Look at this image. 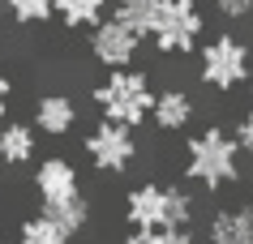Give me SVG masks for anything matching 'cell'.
<instances>
[{
	"label": "cell",
	"instance_id": "cell-18",
	"mask_svg": "<svg viewBox=\"0 0 253 244\" xmlns=\"http://www.w3.org/2000/svg\"><path fill=\"white\" fill-rule=\"evenodd\" d=\"M214 13L223 22H245L253 17V0H214Z\"/></svg>",
	"mask_w": 253,
	"mask_h": 244
},
{
	"label": "cell",
	"instance_id": "cell-10",
	"mask_svg": "<svg viewBox=\"0 0 253 244\" xmlns=\"http://www.w3.org/2000/svg\"><path fill=\"white\" fill-rule=\"evenodd\" d=\"M206 244H253V202L214 210L206 223Z\"/></svg>",
	"mask_w": 253,
	"mask_h": 244
},
{
	"label": "cell",
	"instance_id": "cell-2",
	"mask_svg": "<svg viewBox=\"0 0 253 244\" xmlns=\"http://www.w3.org/2000/svg\"><path fill=\"white\" fill-rule=\"evenodd\" d=\"M198 202L180 184L142 180L125 193V223L129 227H193Z\"/></svg>",
	"mask_w": 253,
	"mask_h": 244
},
{
	"label": "cell",
	"instance_id": "cell-15",
	"mask_svg": "<svg viewBox=\"0 0 253 244\" xmlns=\"http://www.w3.org/2000/svg\"><path fill=\"white\" fill-rule=\"evenodd\" d=\"M159 9H163V0H112V17L125 22L129 30H137L142 39H150V26H155Z\"/></svg>",
	"mask_w": 253,
	"mask_h": 244
},
{
	"label": "cell",
	"instance_id": "cell-21",
	"mask_svg": "<svg viewBox=\"0 0 253 244\" xmlns=\"http://www.w3.org/2000/svg\"><path fill=\"white\" fill-rule=\"evenodd\" d=\"M245 86H249V95H253V69H249V81H245Z\"/></svg>",
	"mask_w": 253,
	"mask_h": 244
},
{
	"label": "cell",
	"instance_id": "cell-20",
	"mask_svg": "<svg viewBox=\"0 0 253 244\" xmlns=\"http://www.w3.org/2000/svg\"><path fill=\"white\" fill-rule=\"evenodd\" d=\"M9 99H13V81H9V73H0V120L9 111Z\"/></svg>",
	"mask_w": 253,
	"mask_h": 244
},
{
	"label": "cell",
	"instance_id": "cell-11",
	"mask_svg": "<svg viewBox=\"0 0 253 244\" xmlns=\"http://www.w3.org/2000/svg\"><path fill=\"white\" fill-rule=\"evenodd\" d=\"M193 111H198V103H193L189 90H180V86H163L159 95H155L150 120H155L159 133H185L189 124H193Z\"/></svg>",
	"mask_w": 253,
	"mask_h": 244
},
{
	"label": "cell",
	"instance_id": "cell-19",
	"mask_svg": "<svg viewBox=\"0 0 253 244\" xmlns=\"http://www.w3.org/2000/svg\"><path fill=\"white\" fill-rule=\"evenodd\" d=\"M232 133H236L240 150H245V154H249V159H253V107H249V111H245V116H240V120H236V129H232Z\"/></svg>",
	"mask_w": 253,
	"mask_h": 244
},
{
	"label": "cell",
	"instance_id": "cell-17",
	"mask_svg": "<svg viewBox=\"0 0 253 244\" xmlns=\"http://www.w3.org/2000/svg\"><path fill=\"white\" fill-rule=\"evenodd\" d=\"M4 9L17 26H43L56 17V0H4Z\"/></svg>",
	"mask_w": 253,
	"mask_h": 244
},
{
	"label": "cell",
	"instance_id": "cell-9",
	"mask_svg": "<svg viewBox=\"0 0 253 244\" xmlns=\"http://www.w3.org/2000/svg\"><path fill=\"white\" fill-rule=\"evenodd\" d=\"M78 103L69 95H60V90H47V95L35 99V129H39L43 137H69L73 129H78Z\"/></svg>",
	"mask_w": 253,
	"mask_h": 244
},
{
	"label": "cell",
	"instance_id": "cell-12",
	"mask_svg": "<svg viewBox=\"0 0 253 244\" xmlns=\"http://www.w3.org/2000/svg\"><path fill=\"white\" fill-rule=\"evenodd\" d=\"M39 154V129L26 120H4L0 129V159L4 167H30Z\"/></svg>",
	"mask_w": 253,
	"mask_h": 244
},
{
	"label": "cell",
	"instance_id": "cell-23",
	"mask_svg": "<svg viewBox=\"0 0 253 244\" xmlns=\"http://www.w3.org/2000/svg\"><path fill=\"white\" fill-rule=\"evenodd\" d=\"M0 167H4V159H0Z\"/></svg>",
	"mask_w": 253,
	"mask_h": 244
},
{
	"label": "cell",
	"instance_id": "cell-3",
	"mask_svg": "<svg viewBox=\"0 0 253 244\" xmlns=\"http://www.w3.org/2000/svg\"><path fill=\"white\" fill-rule=\"evenodd\" d=\"M155 86H150L146 69H112L99 86H94V107L103 120H120L137 129L142 120H150V111H155Z\"/></svg>",
	"mask_w": 253,
	"mask_h": 244
},
{
	"label": "cell",
	"instance_id": "cell-14",
	"mask_svg": "<svg viewBox=\"0 0 253 244\" xmlns=\"http://www.w3.org/2000/svg\"><path fill=\"white\" fill-rule=\"evenodd\" d=\"M107 4H112V0H56V17H60L69 30H94L103 17H112Z\"/></svg>",
	"mask_w": 253,
	"mask_h": 244
},
{
	"label": "cell",
	"instance_id": "cell-13",
	"mask_svg": "<svg viewBox=\"0 0 253 244\" xmlns=\"http://www.w3.org/2000/svg\"><path fill=\"white\" fill-rule=\"evenodd\" d=\"M13 244H73V231H69L65 223H56L47 210H39V214L22 218Z\"/></svg>",
	"mask_w": 253,
	"mask_h": 244
},
{
	"label": "cell",
	"instance_id": "cell-1",
	"mask_svg": "<svg viewBox=\"0 0 253 244\" xmlns=\"http://www.w3.org/2000/svg\"><path fill=\"white\" fill-rule=\"evenodd\" d=\"M240 141L219 124H206L185 141V176L206 193H219L240 180Z\"/></svg>",
	"mask_w": 253,
	"mask_h": 244
},
{
	"label": "cell",
	"instance_id": "cell-8",
	"mask_svg": "<svg viewBox=\"0 0 253 244\" xmlns=\"http://www.w3.org/2000/svg\"><path fill=\"white\" fill-rule=\"evenodd\" d=\"M137 52H142V35L129 30L125 22H116V17H103L90 30V56H94V65H103L107 73L112 69H133Z\"/></svg>",
	"mask_w": 253,
	"mask_h": 244
},
{
	"label": "cell",
	"instance_id": "cell-5",
	"mask_svg": "<svg viewBox=\"0 0 253 244\" xmlns=\"http://www.w3.org/2000/svg\"><path fill=\"white\" fill-rule=\"evenodd\" d=\"M82 150H86V159H90V167L99 176H125L137 163V133L129 124L99 116V124L82 137Z\"/></svg>",
	"mask_w": 253,
	"mask_h": 244
},
{
	"label": "cell",
	"instance_id": "cell-7",
	"mask_svg": "<svg viewBox=\"0 0 253 244\" xmlns=\"http://www.w3.org/2000/svg\"><path fill=\"white\" fill-rule=\"evenodd\" d=\"M35 193H39V206L47 214L65 210V206H78L82 197H86V193H82L78 167H73V159H65V154L39 159V167H35Z\"/></svg>",
	"mask_w": 253,
	"mask_h": 244
},
{
	"label": "cell",
	"instance_id": "cell-16",
	"mask_svg": "<svg viewBox=\"0 0 253 244\" xmlns=\"http://www.w3.org/2000/svg\"><path fill=\"white\" fill-rule=\"evenodd\" d=\"M125 244H198L193 227H129Z\"/></svg>",
	"mask_w": 253,
	"mask_h": 244
},
{
	"label": "cell",
	"instance_id": "cell-22",
	"mask_svg": "<svg viewBox=\"0 0 253 244\" xmlns=\"http://www.w3.org/2000/svg\"><path fill=\"white\" fill-rule=\"evenodd\" d=\"M185 4H198V0H185Z\"/></svg>",
	"mask_w": 253,
	"mask_h": 244
},
{
	"label": "cell",
	"instance_id": "cell-4",
	"mask_svg": "<svg viewBox=\"0 0 253 244\" xmlns=\"http://www.w3.org/2000/svg\"><path fill=\"white\" fill-rule=\"evenodd\" d=\"M249 69H253V52L240 35H214V39H206L198 47V77H202V86H211L219 95L245 86Z\"/></svg>",
	"mask_w": 253,
	"mask_h": 244
},
{
	"label": "cell",
	"instance_id": "cell-6",
	"mask_svg": "<svg viewBox=\"0 0 253 244\" xmlns=\"http://www.w3.org/2000/svg\"><path fill=\"white\" fill-rule=\"evenodd\" d=\"M202 35H206V17L198 13V4H185V0H163L159 17H155V26H150V43H155V52H163V56L198 52Z\"/></svg>",
	"mask_w": 253,
	"mask_h": 244
}]
</instances>
